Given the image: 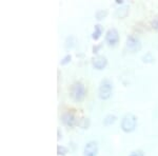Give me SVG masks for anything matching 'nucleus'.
<instances>
[{
  "instance_id": "f257e3e1",
  "label": "nucleus",
  "mask_w": 158,
  "mask_h": 156,
  "mask_svg": "<svg viewBox=\"0 0 158 156\" xmlns=\"http://www.w3.org/2000/svg\"><path fill=\"white\" fill-rule=\"evenodd\" d=\"M69 95L75 102H82L88 96V89L85 84L80 80H76L71 84L69 89Z\"/></svg>"
},
{
  "instance_id": "f03ea898",
  "label": "nucleus",
  "mask_w": 158,
  "mask_h": 156,
  "mask_svg": "<svg viewBox=\"0 0 158 156\" xmlns=\"http://www.w3.org/2000/svg\"><path fill=\"white\" fill-rule=\"evenodd\" d=\"M138 124V117L133 113H127L122 116L120 121V129L124 133H132L136 130Z\"/></svg>"
},
{
  "instance_id": "7ed1b4c3",
  "label": "nucleus",
  "mask_w": 158,
  "mask_h": 156,
  "mask_svg": "<svg viewBox=\"0 0 158 156\" xmlns=\"http://www.w3.org/2000/svg\"><path fill=\"white\" fill-rule=\"evenodd\" d=\"M113 82H112L111 79L109 78H104L100 81L98 86V90H97V96L99 99L101 100H108L111 98L112 94H113Z\"/></svg>"
},
{
  "instance_id": "20e7f679",
  "label": "nucleus",
  "mask_w": 158,
  "mask_h": 156,
  "mask_svg": "<svg viewBox=\"0 0 158 156\" xmlns=\"http://www.w3.org/2000/svg\"><path fill=\"white\" fill-rule=\"evenodd\" d=\"M60 120L64 127L69 128V129H73L75 126H77L78 118L76 116L75 112L72 110H68V111L63 112L60 116Z\"/></svg>"
},
{
  "instance_id": "39448f33",
  "label": "nucleus",
  "mask_w": 158,
  "mask_h": 156,
  "mask_svg": "<svg viewBox=\"0 0 158 156\" xmlns=\"http://www.w3.org/2000/svg\"><path fill=\"white\" fill-rule=\"evenodd\" d=\"M120 41V35L116 27H110L104 34V42L109 47H115Z\"/></svg>"
},
{
  "instance_id": "423d86ee",
  "label": "nucleus",
  "mask_w": 158,
  "mask_h": 156,
  "mask_svg": "<svg viewBox=\"0 0 158 156\" xmlns=\"http://www.w3.org/2000/svg\"><path fill=\"white\" fill-rule=\"evenodd\" d=\"M126 48H128L131 53H136V52H139L142 48V43H141V40L138 36L134 34H131L127 37V40H126Z\"/></svg>"
},
{
  "instance_id": "0eeeda50",
  "label": "nucleus",
  "mask_w": 158,
  "mask_h": 156,
  "mask_svg": "<svg viewBox=\"0 0 158 156\" xmlns=\"http://www.w3.org/2000/svg\"><path fill=\"white\" fill-rule=\"evenodd\" d=\"M99 153V145L96 140H89L83 148V156H97Z\"/></svg>"
},
{
  "instance_id": "6e6552de",
  "label": "nucleus",
  "mask_w": 158,
  "mask_h": 156,
  "mask_svg": "<svg viewBox=\"0 0 158 156\" xmlns=\"http://www.w3.org/2000/svg\"><path fill=\"white\" fill-rule=\"evenodd\" d=\"M109 63V60L106 58V56L104 55H95L93 58H92V65L95 70H98V71H102L104 69L106 68Z\"/></svg>"
},
{
  "instance_id": "1a4fd4ad",
  "label": "nucleus",
  "mask_w": 158,
  "mask_h": 156,
  "mask_svg": "<svg viewBox=\"0 0 158 156\" xmlns=\"http://www.w3.org/2000/svg\"><path fill=\"white\" fill-rule=\"evenodd\" d=\"M129 13H130V6H127V4H123V6H119L115 11V17L118 19H123L126 17H128Z\"/></svg>"
},
{
  "instance_id": "9d476101",
  "label": "nucleus",
  "mask_w": 158,
  "mask_h": 156,
  "mask_svg": "<svg viewBox=\"0 0 158 156\" xmlns=\"http://www.w3.org/2000/svg\"><path fill=\"white\" fill-rule=\"evenodd\" d=\"M103 27L101 25L100 23H96L95 25H94V31L93 33L91 34V37L93 40H98L99 38H100L101 36H102L103 34Z\"/></svg>"
},
{
  "instance_id": "9b49d317",
  "label": "nucleus",
  "mask_w": 158,
  "mask_h": 156,
  "mask_svg": "<svg viewBox=\"0 0 158 156\" xmlns=\"http://www.w3.org/2000/svg\"><path fill=\"white\" fill-rule=\"evenodd\" d=\"M117 121V116L115 114H106L102 119V124L104 127H110L112 124H114Z\"/></svg>"
},
{
  "instance_id": "f8f14e48",
  "label": "nucleus",
  "mask_w": 158,
  "mask_h": 156,
  "mask_svg": "<svg viewBox=\"0 0 158 156\" xmlns=\"http://www.w3.org/2000/svg\"><path fill=\"white\" fill-rule=\"evenodd\" d=\"M90 124H91V120L89 117H85V116H82V117H79L78 118V121H77V126L82 130H88L90 128Z\"/></svg>"
},
{
  "instance_id": "ddd939ff",
  "label": "nucleus",
  "mask_w": 158,
  "mask_h": 156,
  "mask_svg": "<svg viewBox=\"0 0 158 156\" xmlns=\"http://www.w3.org/2000/svg\"><path fill=\"white\" fill-rule=\"evenodd\" d=\"M76 43H77V38L74 36V35H70L64 40V48L67 50H72L76 45Z\"/></svg>"
},
{
  "instance_id": "4468645a",
  "label": "nucleus",
  "mask_w": 158,
  "mask_h": 156,
  "mask_svg": "<svg viewBox=\"0 0 158 156\" xmlns=\"http://www.w3.org/2000/svg\"><path fill=\"white\" fill-rule=\"evenodd\" d=\"M109 14V11L106 9H99L97 11L95 12V18L96 20H98V21H101V20L106 19V17L108 16Z\"/></svg>"
},
{
  "instance_id": "2eb2a0df",
  "label": "nucleus",
  "mask_w": 158,
  "mask_h": 156,
  "mask_svg": "<svg viewBox=\"0 0 158 156\" xmlns=\"http://www.w3.org/2000/svg\"><path fill=\"white\" fill-rule=\"evenodd\" d=\"M69 152H70V150H69V148L65 147V145H57V155L58 156H65Z\"/></svg>"
},
{
  "instance_id": "dca6fc26",
  "label": "nucleus",
  "mask_w": 158,
  "mask_h": 156,
  "mask_svg": "<svg viewBox=\"0 0 158 156\" xmlns=\"http://www.w3.org/2000/svg\"><path fill=\"white\" fill-rule=\"evenodd\" d=\"M141 60L143 61V62H146V63H151V62H154L155 58H154V56L152 55L151 52H148L147 54H144L141 57Z\"/></svg>"
},
{
  "instance_id": "f3484780",
  "label": "nucleus",
  "mask_w": 158,
  "mask_h": 156,
  "mask_svg": "<svg viewBox=\"0 0 158 156\" xmlns=\"http://www.w3.org/2000/svg\"><path fill=\"white\" fill-rule=\"evenodd\" d=\"M102 47H103V42L95 43V44L92 47V53H93L94 55H98V53L100 52V50Z\"/></svg>"
},
{
  "instance_id": "a211bd4d",
  "label": "nucleus",
  "mask_w": 158,
  "mask_h": 156,
  "mask_svg": "<svg viewBox=\"0 0 158 156\" xmlns=\"http://www.w3.org/2000/svg\"><path fill=\"white\" fill-rule=\"evenodd\" d=\"M71 61H72V55H71V54H65L62 58H61L60 65H68V63H70Z\"/></svg>"
},
{
  "instance_id": "6ab92c4d",
  "label": "nucleus",
  "mask_w": 158,
  "mask_h": 156,
  "mask_svg": "<svg viewBox=\"0 0 158 156\" xmlns=\"http://www.w3.org/2000/svg\"><path fill=\"white\" fill-rule=\"evenodd\" d=\"M128 156H146V153L141 149H135L133 151H131Z\"/></svg>"
},
{
  "instance_id": "aec40b11",
  "label": "nucleus",
  "mask_w": 158,
  "mask_h": 156,
  "mask_svg": "<svg viewBox=\"0 0 158 156\" xmlns=\"http://www.w3.org/2000/svg\"><path fill=\"white\" fill-rule=\"evenodd\" d=\"M151 27L154 31L158 32V14L155 15L154 18L151 20Z\"/></svg>"
},
{
  "instance_id": "412c9836",
  "label": "nucleus",
  "mask_w": 158,
  "mask_h": 156,
  "mask_svg": "<svg viewBox=\"0 0 158 156\" xmlns=\"http://www.w3.org/2000/svg\"><path fill=\"white\" fill-rule=\"evenodd\" d=\"M57 135H58V136H57V139H58V140H60L61 138H62V132H61V129H60V128H58V129H57Z\"/></svg>"
},
{
  "instance_id": "4be33fe9",
  "label": "nucleus",
  "mask_w": 158,
  "mask_h": 156,
  "mask_svg": "<svg viewBox=\"0 0 158 156\" xmlns=\"http://www.w3.org/2000/svg\"><path fill=\"white\" fill-rule=\"evenodd\" d=\"M115 3L116 4H119V6H123V4H124V1H123V0H115Z\"/></svg>"
}]
</instances>
